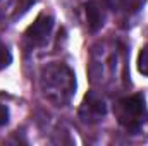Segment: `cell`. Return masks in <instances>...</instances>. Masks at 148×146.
<instances>
[{"mask_svg": "<svg viewBox=\"0 0 148 146\" xmlns=\"http://www.w3.org/2000/svg\"><path fill=\"white\" fill-rule=\"evenodd\" d=\"M40 86L48 102L55 107H66L76 91V76L66 64H50L43 67Z\"/></svg>", "mask_w": 148, "mask_h": 146, "instance_id": "cell-1", "label": "cell"}, {"mask_svg": "<svg viewBox=\"0 0 148 146\" xmlns=\"http://www.w3.org/2000/svg\"><path fill=\"white\" fill-rule=\"evenodd\" d=\"M117 117L119 122L131 132L138 131L143 126V115H145V98L141 95H133L127 98H122L117 103Z\"/></svg>", "mask_w": 148, "mask_h": 146, "instance_id": "cell-2", "label": "cell"}, {"mask_svg": "<svg viewBox=\"0 0 148 146\" xmlns=\"http://www.w3.org/2000/svg\"><path fill=\"white\" fill-rule=\"evenodd\" d=\"M10 62H12V55H10L9 48H7L5 45H2V43H0V69L9 67V65H10Z\"/></svg>", "mask_w": 148, "mask_h": 146, "instance_id": "cell-7", "label": "cell"}, {"mask_svg": "<svg viewBox=\"0 0 148 146\" xmlns=\"http://www.w3.org/2000/svg\"><path fill=\"white\" fill-rule=\"evenodd\" d=\"M52 28H53V17L48 16V14H40L36 17V21L26 29L24 36L26 40L35 45V46H43L52 33Z\"/></svg>", "mask_w": 148, "mask_h": 146, "instance_id": "cell-3", "label": "cell"}, {"mask_svg": "<svg viewBox=\"0 0 148 146\" xmlns=\"http://www.w3.org/2000/svg\"><path fill=\"white\" fill-rule=\"evenodd\" d=\"M84 10H86V21H88L90 31L97 33L98 29H102V26H103V16H102V10H100L98 3L95 0H90L88 3H84Z\"/></svg>", "mask_w": 148, "mask_h": 146, "instance_id": "cell-5", "label": "cell"}, {"mask_svg": "<svg viewBox=\"0 0 148 146\" xmlns=\"http://www.w3.org/2000/svg\"><path fill=\"white\" fill-rule=\"evenodd\" d=\"M107 113V105H105V100L102 96H98L97 93H90L84 96V102H83V107H81V115L88 119H100Z\"/></svg>", "mask_w": 148, "mask_h": 146, "instance_id": "cell-4", "label": "cell"}, {"mask_svg": "<svg viewBox=\"0 0 148 146\" xmlns=\"http://www.w3.org/2000/svg\"><path fill=\"white\" fill-rule=\"evenodd\" d=\"M9 122V108L0 103V126H5Z\"/></svg>", "mask_w": 148, "mask_h": 146, "instance_id": "cell-8", "label": "cell"}, {"mask_svg": "<svg viewBox=\"0 0 148 146\" xmlns=\"http://www.w3.org/2000/svg\"><path fill=\"white\" fill-rule=\"evenodd\" d=\"M138 71H140V74H143V76L148 77V43L140 50V55H138Z\"/></svg>", "mask_w": 148, "mask_h": 146, "instance_id": "cell-6", "label": "cell"}]
</instances>
